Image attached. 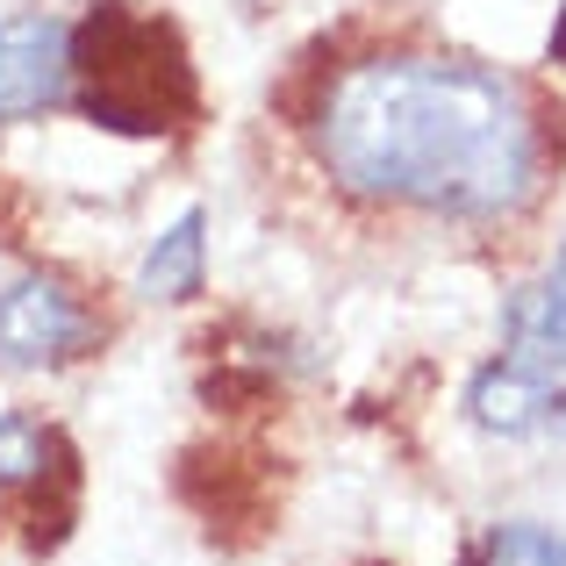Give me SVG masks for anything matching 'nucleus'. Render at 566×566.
Listing matches in <instances>:
<instances>
[{
    "instance_id": "nucleus-7",
    "label": "nucleus",
    "mask_w": 566,
    "mask_h": 566,
    "mask_svg": "<svg viewBox=\"0 0 566 566\" xmlns=\"http://www.w3.org/2000/svg\"><path fill=\"white\" fill-rule=\"evenodd\" d=\"M481 566H566V538L545 524H495L481 545Z\"/></svg>"
},
{
    "instance_id": "nucleus-3",
    "label": "nucleus",
    "mask_w": 566,
    "mask_h": 566,
    "mask_svg": "<svg viewBox=\"0 0 566 566\" xmlns=\"http://www.w3.org/2000/svg\"><path fill=\"white\" fill-rule=\"evenodd\" d=\"M467 409L495 438H531L566 416V280L545 273L510 294L502 308V359L481 366Z\"/></svg>"
},
{
    "instance_id": "nucleus-10",
    "label": "nucleus",
    "mask_w": 566,
    "mask_h": 566,
    "mask_svg": "<svg viewBox=\"0 0 566 566\" xmlns=\"http://www.w3.org/2000/svg\"><path fill=\"white\" fill-rule=\"evenodd\" d=\"M553 273H559V280H566V244H559V259H553Z\"/></svg>"
},
{
    "instance_id": "nucleus-1",
    "label": "nucleus",
    "mask_w": 566,
    "mask_h": 566,
    "mask_svg": "<svg viewBox=\"0 0 566 566\" xmlns=\"http://www.w3.org/2000/svg\"><path fill=\"white\" fill-rule=\"evenodd\" d=\"M316 158L345 193L444 222L524 216L545 187V108L473 57H359L316 101Z\"/></svg>"
},
{
    "instance_id": "nucleus-5",
    "label": "nucleus",
    "mask_w": 566,
    "mask_h": 566,
    "mask_svg": "<svg viewBox=\"0 0 566 566\" xmlns=\"http://www.w3.org/2000/svg\"><path fill=\"white\" fill-rule=\"evenodd\" d=\"M80 345H94V316L65 280L29 273L0 294V366L36 374V366H65Z\"/></svg>"
},
{
    "instance_id": "nucleus-8",
    "label": "nucleus",
    "mask_w": 566,
    "mask_h": 566,
    "mask_svg": "<svg viewBox=\"0 0 566 566\" xmlns=\"http://www.w3.org/2000/svg\"><path fill=\"white\" fill-rule=\"evenodd\" d=\"M43 459H51V430L22 423V416H0V481H36Z\"/></svg>"
},
{
    "instance_id": "nucleus-2",
    "label": "nucleus",
    "mask_w": 566,
    "mask_h": 566,
    "mask_svg": "<svg viewBox=\"0 0 566 566\" xmlns=\"http://www.w3.org/2000/svg\"><path fill=\"white\" fill-rule=\"evenodd\" d=\"M72 94L94 123L123 137H158L193 115V65L172 22L144 8H94L72 29Z\"/></svg>"
},
{
    "instance_id": "nucleus-4",
    "label": "nucleus",
    "mask_w": 566,
    "mask_h": 566,
    "mask_svg": "<svg viewBox=\"0 0 566 566\" xmlns=\"http://www.w3.org/2000/svg\"><path fill=\"white\" fill-rule=\"evenodd\" d=\"M72 101V22L22 8L0 22V123H29Z\"/></svg>"
},
{
    "instance_id": "nucleus-6",
    "label": "nucleus",
    "mask_w": 566,
    "mask_h": 566,
    "mask_svg": "<svg viewBox=\"0 0 566 566\" xmlns=\"http://www.w3.org/2000/svg\"><path fill=\"white\" fill-rule=\"evenodd\" d=\"M201 230H208V216L187 208L151 244V259H144V273H137V294H151V302H187V294H201Z\"/></svg>"
},
{
    "instance_id": "nucleus-9",
    "label": "nucleus",
    "mask_w": 566,
    "mask_h": 566,
    "mask_svg": "<svg viewBox=\"0 0 566 566\" xmlns=\"http://www.w3.org/2000/svg\"><path fill=\"white\" fill-rule=\"evenodd\" d=\"M545 51H553V65H566V8H559V22H553V43H545Z\"/></svg>"
}]
</instances>
